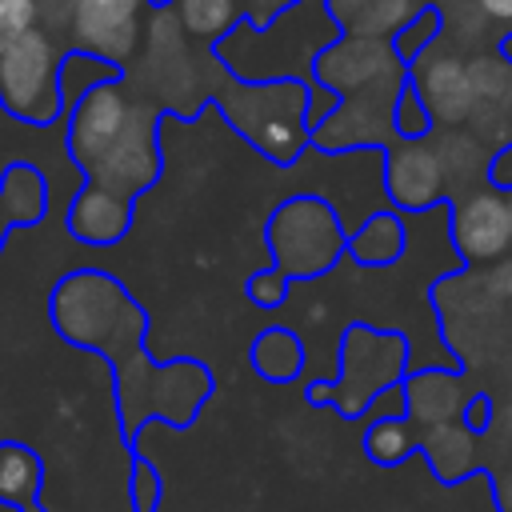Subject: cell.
<instances>
[{
	"label": "cell",
	"instance_id": "ffe728a7",
	"mask_svg": "<svg viewBox=\"0 0 512 512\" xmlns=\"http://www.w3.org/2000/svg\"><path fill=\"white\" fill-rule=\"evenodd\" d=\"M432 112L420 96V88L412 84V76L400 84L396 100H392V140H404V144H420L428 132H432Z\"/></svg>",
	"mask_w": 512,
	"mask_h": 512
},
{
	"label": "cell",
	"instance_id": "8992f818",
	"mask_svg": "<svg viewBox=\"0 0 512 512\" xmlns=\"http://www.w3.org/2000/svg\"><path fill=\"white\" fill-rule=\"evenodd\" d=\"M68 52L72 48H64L56 32L32 28L16 48L0 56V108L20 124H56L68 112L60 88V68Z\"/></svg>",
	"mask_w": 512,
	"mask_h": 512
},
{
	"label": "cell",
	"instance_id": "7c38bea8",
	"mask_svg": "<svg viewBox=\"0 0 512 512\" xmlns=\"http://www.w3.org/2000/svg\"><path fill=\"white\" fill-rule=\"evenodd\" d=\"M420 452L428 456V468H432L436 480H444V484H456V480H464V476H472V472L480 468L476 432H472L464 420L420 432Z\"/></svg>",
	"mask_w": 512,
	"mask_h": 512
},
{
	"label": "cell",
	"instance_id": "8fae6325",
	"mask_svg": "<svg viewBox=\"0 0 512 512\" xmlns=\"http://www.w3.org/2000/svg\"><path fill=\"white\" fill-rule=\"evenodd\" d=\"M468 400L472 396H468L460 372H448V368H424L404 380V412L416 432L464 420Z\"/></svg>",
	"mask_w": 512,
	"mask_h": 512
},
{
	"label": "cell",
	"instance_id": "ba28073f",
	"mask_svg": "<svg viewBox=\"0 0 512 512\" xmlns=\"http://www.w3.org/2000/svg\"><path fill=\"white\" fill-rule=\"evenodd\" d=\"M124 80H128V76H124ZM124 80H104V84L88 88V92L68 108V136H64V148H68V160H72V168H76L80 176L120 140V132H124L128 120H132L136 100H128Z\"/></svg>",
	"mask_w": 512,
	"mask_h": 512
},
{
	"label": "cell",
	"instance_id": "2e32d148",
	"mask_svg": "<svg viewBox=\"0 0 512 512\" xmlns=\"http://www.w3.org/2000/svg\"><path fill=\"white\" fill-rule=\"evenodd\" d=\"M248 360L256 368L260 380H272V384H288L300 376L304 368V344L292 328L284 324H272V328H260L252 348H248Z\"/></svg>",
	"mask_w": 512,
	"mask_h": 512
},
{
	"label": "cell",
	"instance_id": "e0dca14e",
	"mask_svg": "<svg viewBox=\"0 0 512 512\" xmlns=\"http://www.w3.org/2000/svg\"><path fill=\"white\" fill-rule=\"evenodd\" d=\"M44 488V464L28 444L0 440V504L24 512L28 504L40 500Z\"/></svg>",
	"mask_w": 512,
	"mask_h": 512
},
{
	"label": "cell",
	"instance_id": "f546056e",
	"mask_svg": "<svg viewBox=\"0 0 512 512\" xmlns=\"http://www.w3.org/2000/svg\"><path fill=\"white\" fill-rule=\"evenodd\" d=\"M8 232H12V220L4 216V208H0V252H4V240H8Z\"/></svg>",
	"mask_w": 512,
	"mask_h": 512
},
{
	"label": "cell",
	"instance_id": "484cf974",
	"mask_svg": "<svg viewBox=\"0 0 512 512\" xmlns=\"http://www.w3.org/2000/svg\"><path fill=\"white\" fill-rule=\"evenodd\" d=\"M476 8L484 12L488 24L500 28V40L512 36V0H476Z\"/></svg>",
	"mask_w": 512,
	"mask_h": 512
},
{
	"label": "cell",
	"instance_id": "5b68a950",
	"mask_svg": "<svg viewBox=\"0 0 512 512\" xmlns=\"http://www.w3.org/2000/svg\"><path fill=\"white\" fill-rule=\"evenodd\" d=\"M264 244L272 252V268L288 280H316L348 256V228L340 212L312 192L288 196L264 220Z\"/></svg>",
	"mask_w": 512,
	"mask_h": 512
},
{
	"label": "cell",
	"instance_id": "30bf717a",
	"mask_svg": "<svg viewBox=\"0 0 512 512\" xmlns=\"http://www.w3.org/2000/svg\"><path fill=\"white\" fill-rule=\"evenodd\" d=\"M384 188L400 212H424L452 200L440 184V156L424 144L404 140H396V148L384 156Z\"/></svg>",
	"mask_w": 512,
	"mask_h": 512
},
{
	"label": "cell",
	"instance_id": "d6986e66",
	"mask_svg": "<svg viewBox=\"0 0 512 512\" xmlns=\"http://www.w3.org/2000/svg\"><path fill=\"white\" fill-rule=\"evenodd\" d=\"M420 448V432L412 428L408 416H380L368 424L364 432V452L368 460H376L380 468H392L400 460H408Z\"/></svg>",
	"mask_w": 512,
	"mask_h": 512
},
{
	"label": "cell",
	"instance_id": "4fadbf2b",
	"mask_svg": "<svg viewBox=\"0 0 512 512\" xmlns=\"http://www.w3.org/2000/svg\"><path fill=\"white\" fill-rule=\"evenodd\" d=\"M0 208L12 220V228H36L48 212V180L36 164L12 160L0 172Z\"/></svg>",
	"mask_w": 512,
	"mask_h": 512
},
{
	"label": "cell",
	"instance_id": "277c9868",
	"mask_svg": "<svg viewBox=\"0 0 512 512\" xmlns=\"http://www.w3.org/2000/svg\"><path fill=\"white\" fill-rule=\"evenodd\" d=\"M116 376V416H120V432L128 440H136V432L148 420H164L176 428H188L204 400L212 396L216 380L200 360H144L128 372H112Z\"/></svg>",
	"mask_w": 512,
	"mask_h": 512
},
{
	"label": "cell",
	"instance_id": "f1b7e54d",
	"mask_svg": "<svg viewBox=\"0 0 512 512\" xmlns=\"http://www.w3.org/2000/svg\"><path fill=\"white\" fill-rule=\"evenodd\" d=\"M496 504H500V512H512V476L496 480Z\"/></svg>",
	"mask_w": 512,
	"mask_h": 512
},
{
	"label": "cell",
	"instance_id": "cb8c5ba5",
	"mask_svg": "<svg viewBox=\"0 0 512 512\" xmlns=\"http://www.w3.org/2000/svg\"><path fill=\"white\" fill-rule=\"evenodd\" d=\"M484 180L492 192H512V140L492 152V160L484 164Z\"/></svg>",
	"mask_w": 512,
	"mask_h": 512
},
{
	"label": "cell",
	"instance_id": "83f0119b",
	"mask_svg": "<svg viewBox=\"0 0 512 512\" xmlns=\"http://www.w3.org/2000/svg\"><path fill=\"white\" fill-rule=\"evenodd\" d=\"M36 4H40V28L64 32V8H68V0H36Z\"/></svg>",
	"mask_w": 512,
	"mask_h": 512
},
{
	"label": "cell",
	"instance_id": "3957f363",
	"mask_svg": "<svg viewBox=\"0 0 512 512\" xmlns=\"http://www.w3.org/2000/svg\"><path fill=\"white\" fill-rule=\"evenodd\" d=\"M408 380V336L372 324H348L340 340V376L308 388L312 404H332L344 420L364 416L376 396Z\"/></svg>",
	"mask_w": 512,
	"mask_h": 512
},
{
	"label": "cell",
	"instance_id": "9a60e30c",
	"mask_svg": "<svg viewBox=\"0 0 512 512\" xmlns=\"http://www.w3.org/2000/svg\"><path fill=\"white\" fill-rule=\"evenodd\" d=\"M408 248V228L400 212H372L364 224L348 232V256L360 268H388L404 256Z\"/></svg>",
	"mask_w": 512,
	"mask_h": 512
},
{
	"label": "cell",
	"instance_id": "44dd1931",
	"mask_svg": "<svg viewBox=\"0 0 512 512\" xmlns=\"http://www.w3.org/2000/svg\"><path fill=\"white\" fill-rule=\"evenodd\" d=\"M32 28H40L36 0H0V56L8 48H16Z\"/></svg>",
	"mask_w": 512,
	"mask_h": 512
},
{
	"label": "cell",
	"instance_id": "5bb4252c",
	"mask_svg": "<svg viewBox=\"0 0 512 512\" xmlns=\"http://www.w3.org/2000/svg\"><path fill=\"white\" fill-rule=\"evenodd\" d=\"M164 12L180 20V28L208 48L228 40L240 24H248V0H168Z\"/></svg>",
	"mask_w": 512,
	"mask_h": 512
},
{
	"label": "cell",
	"instance_id": "7402d4cb",
	"mask_svg": "<svg viewBox=\"0 0 512 512\" xmlns=\"http://www.w3.org/2000/svg\"><path fill=\"white\" fill-rule=\"evenodd\" d=\"M128 492H132V512H156V508H160L164 480H160V472H156V464H152L148 456H136Z\"/></svg>",
	"mask_w": 512,
	"mask_h": 512
},
{
	"label": "cell",
	"instance_id": "d4e9b609",
	"mask_svg": "<svg viewBox=\"0 0 512 512\" xmlns=\"http://www.w3.org/2000/svg\"><path fill=\"white\" fill-rule=\"evenodd\" d=\"M300 0H248V24L256 28V32H264V28H272L284 12H292Z\"/></svg>",
	"mask_w": 512,
	"mask_h": 512
},
{
	"label": "cell",
	"instance_id": "603a6c76",
	"mask_svg": "<svg viewBox=\"0 0 512 512\" xmlns=\"http://www.w3.org/2000/svg\"><path fill=\"white\" fill-rule=\"evenodd\" d=\"M288 288H292V280L280 276L272 264L260 268V272H252V276L244 280V296H248L256 308H280V304L288 300Z\"/></svg>",
	"mask_w": 512,
	"mask_h": 512
},
{
	"label": "cell",
	"instance_id": "ac0fdd59",
	"mask_svg": "<svg viewBox=\"0 0 512 512\" xmlns=\"http://www.w3.org/2000/svg\"><path fill=\"white\" fill-rule=\"evenodd\" d=\"M444 32V16L436 4H420L416 12H408L392 32H388V48L400 64H416Z\"/></svg>",
	"mask_w": 512,
	"mask_h": 512
},
{
	"label": "cell",
	"instance_id": "52a82bcc",
	"mask_svg": "<svg viewBox=\"0 0 512 512\" xmlns=\"http://www.w3.org/2000/svg\"><path fill=\"white\" fill-rule=\"evenodd\" d=\"M152 4L156 0H68L64 32L72 52H88L124 68L128 56L140 48L144 16L152 12Z\"/></svg>",
	"mask_w": 512,
	"mask_h": 512
},
{
	"label": "cell",
	"instance_id": "4dcf8cb0",
	"mask_svg": "<svg viewBox=\"0 0 512 512\" xmlns=\"http://www.w3.org/2000/svg\"><path fill=\"white\" fill-rule=\"evenodd\" d=\"M24 512H48V508H44V500H36V504H28Z\"/></svg>",
	"mask_w": 512,
	"mask_h": 512
},
{
	"label": "cell",
	"instance_id": "6da1fadb",
	"mask_svg": "<svg viewBox=\"0 0 512 512\" xmlns=\"http://www.w3.org/2000/svg\"><path fill=\"white\" fill-rule=\"evenodd\" d=\"M164 112H168L164 104L136 100L120 140L84 172V188L68 204V232L80 244L104 248L124 240V232L132 228L140 192H148L164 172V152H160Z\"/></svg>",
	"mask_w": 512,
	"mask_h": 512
},
{
	"label": "cell",
	"instance_id": "7a4b0ae2",
	"mask_svg": "<svg viewBox=\"0 0 512 512\" xmlns=\"http://www.w3.org/2000/svg\"><path fill=\"white\" fill-rule=\"evenodd\" d=\"M52 328L76 344L100 352L112 372L136 368L148 360V312L132 300V292L104 268H76L64 272L52 288Z\"/></svg>",
	"mask_w": 512,
	"mask_h": 512
},
{
	"label": "cell",
	"instance_id": "9c48e42d",
	"mask_svg": "<svg viewBox=\"0 0 512 512\" xmlns=\"http://www.w3.org/2000/svg\"><path fill=\"white\" fill-rule=\"evenodd\" d=\"M452 244L464 260H496L512 248V200L508 192H472L448 200Z\"/></svg>",
	"mask_w": 512,
	"mask_h": 512
},
{
	"label": "cell",
	"instance_id": "4316f807",
	"mask_svg": "<svg viewBox=\"0 0 512 512\" xmlns=\"http://www.w3.org/2000/svg\"><path fill=\"white\" fill-rule=\"evenodd\" d=\"M488 412H492V400H488L484 392H476V396L468 400V408H464V424H468L472 432H484V428H488Z\"/></svg>",
	"mask_w": 512,
	"mask_h": 512
}]
</instances>
